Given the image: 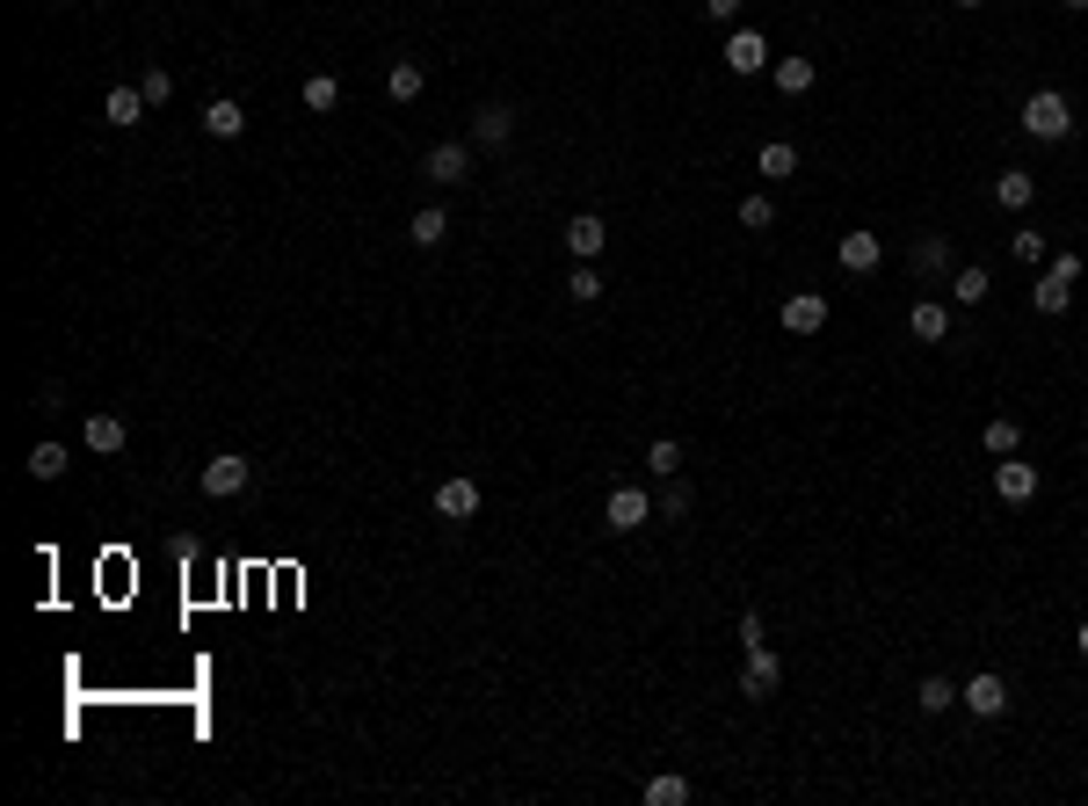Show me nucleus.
<instances>
[{"label":"nucleus","mask_w":1088,"mask_h":806,"mask_svg":"<svg viewBox=\"0 0 1088 806\" xmlns=\"http://www.w3.org/2000/svg\"><path fill=\"white\" fill-rule=\"evenodd\" d=\"M1023 131H1031V139H1045V146L1067 139V131H1074V103H1067L1059 88H1037L1031 103H1023Z\"/></svg>","instance_id":"nucleus-1"},{"label":"nucleus","mask_w":1088,"mask_h":806,"mask_svg":"<svg viewBox=\"0 0 1088 806\" xmlns=\"http://www.w3.org/2000/svg\"><path fill=\"white\" fill-rule=\"evenodd\" d=\"M1074 283H1081V255H1059V262L1031 283V305H1037V313H1067V305H1074Z\"/></svg>","instance_id":"nucleus-2"},{"label":"nucleus","mask_w":1088,"mask_h":806,"mask_svg":"<svg viewBox=\"0 0 1088 806\" xmlns=\"http://www.w3.org/2000/svg\"><path fill=\"white\" fill-rule=\"evenodd\" d=\"M247 480H255V465H247L240 451H218L204 473H196V487H204L211 502H233V494H247Z\"/></svg>","instance_id":"nucleus-3"},{"label":"nucleus","mask_w":1088,"mask_h":806,"mask_svg":"<svg viewBox=\"0 0 1088 806\" xmlns=\"http://www.w3.org/2000/svg\"><path fill=\"white\" fill-rule=\"evenodd\" d=\"M421 175H429V182H443V190H457V182H472V146H457V139L429 146V160H421Z\"/></svg>","instance_id":"nucleus-4"},{"label":"nucleus","mask_w":1088,"mask_h":806,"mask_svg":"<svg viewBox=\"0 0 1088 806\" xmlns=\"http://www.w3.org/2000/svg\"><path fill=\"white\" fill-rule=\"evenodd\" d=\"M435 516H443V524H472V516H480V480L450 473L443 487H435Z\"/></svg>","instance_id":"nucleus-5"},{"label":"nucleus","mask_w":1088,"mask_h":806,"mask_svg":"<svg viewBox=\"0 0 1088 806\" xmlns=\"http://www.w3.org/2000/svg\"><path fill=\"white\" fill-rule=\"evenodd\" d=\"M646 516H654V494H646V487H610V502H603V524L610 530H639Z\"/></svg>","instance_id":"nucleus-6"},{"label":"nucleus","mask_w":1088,"mask_h":806,"mask_svg":"<svg viewBox=\"0 0 1088 806\" xmlns=\"http://www.w3.org/2000/svg\"><path fill=\"white\" fill-rule=\"evenodd\" d=\"M777 320H784V334H820L828 327V299H820V291H791V299L777 305Z\"/></svg>","instance_id":"nucleus-7"},{"label":"nucleus","mask_w":1088,"mask_h":806,"mask_svg":"<svg viewBox=\"0 0 1088 806\" xmlns=\"http://www.w3.org/2000/svg\"><path fill=\"white\" fill-rule=\"evenodd\" d=\"M834 262H842L849 277H871V269L885 262V240L879 233H842V240H834Z\"/></svg>","instance_id":"nucleus-8"},{"label":"nucleus","mask_w":1088,"mask_h":806,"mask_svg":"<svg viewBox=\"0 0 1088 806\" xmlns=\"http://www.w3.org/2000/svg\"><path fill=\"white\" fill-rule=\"evenodd\" d=\"M603 247H610V226L595 218V211H573V218H567V255H573V262H595Z\"/></svg>","instance_id":"nucleus-9"},{"label":"nucleus","mask_w":1088,"mask_h":806,"mask_svg":"<svg viewBox=\"0 0 1088 806\" xmlns=\"http://www.w3.org/2000/svg\"><path fill=\"white\" fill-rule=\"evenodd\" d=\"M994 494L1023 508V502H1031V494H1037V465H1031V458H1016V451H1009L1002 465H994Z\"/></svg>","instance_id":"nucleus-10"},{"label":"nucleus","mask_w":1088,"mask_h":806,"mask_svg":"<svg viewBox=\"0 0 1088 806\" xmlns=\"http://www.w3.org/2000/svg\"><path fill=\"white\" fill-rule=\"evenodd\" d=\"M958 705H966L972 719H1002L1009 712V684H1002V676H972V684L958 690Z\"/></svg>","instance_id":"nucleus-11"},{"label":"nucleus","mask_w":1088,"mask_h":806,"mask_svg":"<svg viewBox=\"0 0 1088 806\" xmlns=\"http://www.w3.org/2000/svg\"><path fill=\"white\" fill-rule=\"evenodd\" d=\"M777 684H784V662L769 647H755L747 668H741V698H777Z\"/></svg>","instance_id":"nucleus-12"},{"label":"nucleus","mask_w":1088,"mask_h":806,"mask_svg":"<svg viewBox=\"0 0 1088 806\" xmlns=\"http://www.w3.org/2000/svg\"><path fill=\"white\" fill-rule=\"evenodd\" d=\"M719 58H725V66H733V73L747 80V73H762V66H769V44H762V30H733Z\"/></svg>","instance_id":"nucleus-13"},{"label":"nucleus","mask_w":1088,"mask_h":806,"mask_svg":"<svg viewBox=\"0 0 1088 806\" xmlns=\"http://www.w3.org/2000/svg\"><path fill=\"white\" fill-rule=\"evenodd\" d=\"M508 139H516L508 103H480V109H472V146H508Z\"/></svg>","instance_id":"nucleus-14"},{"label":"nucleus","mask_w":1088,"mask_h":806,"mask_svg":"<svg viewBox=\"0 0 1088 806\" xmlns=\"http://www.w3.org/2000/svg\"><path fill=\"white\" fill-rule=\"evenodd\" d=\"M80 437H87V451H95V458H117L123 443H131V429H123L117 415H87V429H80Z\"/></svg>","instance_id":"nucleus-15"},{"label":"nucleus","mask_w":1088,"mask_h":806,"mask_svg":"<svg viewBox=\"0 0 1088 806\" xmlns=\"http://www.w3.org/2000/svg\"><path fill=\"white\" fill-rule=\"evenodd\" d=\"M421 88H429L421 58H392V73H385V95H392V103H421Z\"/></svg>","instance_id":"nucleus-16"},{"label":"nucleus","mask_w":1088,"mask_h":806,"mask_svg":"<svg viewBox=\"0 0 1088 806\" xmlns=\"http://www.w3.org/2000/svg\"><path fill=\"white\" fill-rule=\"evenodd\" d=\"M1031 196H1037V175H1031V168H1002V175H994V204L1031 211Z\"/></svg>","instance_id":"nucleus-17"},{"label":"nucleus","mask_w":1088,"mask_h":806,"mask_svg":"<svg viewBox=\"0 0 1088 806\" xmlns=\"http://www.w3.org/2000/svg\"><path fill=\"white\" fill-rule=\"evenodd\" d=\"M146 95L139 88H109V103H103V123H117V131H131V123H146Z\"/></svg>","instance_id":"nucleus-18"},{"label":"nucleus","mask_w":1088,"mask_h":806,"mask_svg":"<svg viewBox=\"0 0 1088 806\" xmlns=\"http://www.w3.org/2000/svg\"><path fill=\"white\" fill-rule=\"evenodd\" d=\"M204 131H211V139H240V131H247V109L233 103V95H218V103L204 109Z\"/></svg>","instance_id":"nucleus-19"},{"label":"nucleus","mask_w":1088,"mask_h":806,"mask_svg":"<svg viewBox=\"0 0 1088 806\" xmlns=\"http://www.w3.org/2000/svg\"><path fill=\"white\" fill-rule=\"evenodd\" d=\"M769 80H777V95H806L812 80H820V66H812V58H777Z\"/></svg>","instance_id":"nucleus-20"},{"label":"nucleus","mask_w":1088,"mask_h":806,"mask_svg":"<svg viewBox=\"0 0 1088 806\" xmlns=\"http://www.w3.org/2000/svg\"><path fill=\"white\" fill-rule=\"evenodd\" d=\"M907 327H915V342H944L950 334V313L936 299H915V313H907Z\"/></svg>","instance_id":"nucleus-21"},{"label":"nucleus","mask_w":1088,"mask_h":806,"mask_svg":"<svg viewBox=\"0 0 1088 806\" xmlns=\"http://www.w3.org/2000/svg\"><path fill=\"white\" fill-rule=\"evenodd\" d=\"M755 168H762V175H769V182H791V175H798V146L769 139V146H762V153H755Z\"/></svg>","instance_id":"nucleus-22"},{"label":"nucleus","mask_w":1088,"mask_h":806,"mask_svg":"<svg viewBox=\"0 0 1088 806\" xmlns=\"http://www.w3.org/2000/svg\"><path fill=\"white\" fill-rule=\"evenodd\" d=\"M987 291H994V277H987L980 262H972V269H950V299H958V305H980Z\"/></svg>","instance_id":"nucleus-23"},{"label":"nucleus","mask_w":1088,"mask_h":806,"mask_svg":"<svg viewBox=\"0 0 1088 806\" xmlns=\"http://www.w3.org/2000/svg\"><path fill=\"white\" fill-rule=\"evenodd\" d=\"M682 799H690V777H682V771L646 777V806H682Z\"/></svg>","instance_id":"nucleus-24"},{"label":"nucleus","mask_w":1088,"mask_h":806,"mask_svg":"<svg viewBox=\"0 0 1088 806\" xmlns=\"http://www.w3.org/2000/svg\"><path fill=\"white\" fill-rule=\"evenodd\" d=\"M443 233H450V218H443V211H414V218H407V240H414V247H443Z\"/></svg>","instance_id":"nucleus-25"},{"label":"nucleus","mask_w":1088,"mask_h":806,"mask_svg":"<svg viewBox=\"0 0 1088 806\" xmlns=\"http://www.w3.org/2000/svg\"><path fill=\"white\" fill-rule=\"evenodd\" d=\"M915 705H922V712H950V705H958V684H950V676H922Z\"/></svg>","instance_id":"nucleus-26"},{"label":"nucleus","mask_w":1088,"mask_h":806,"mask_svg":"<svg viewBox=\"0 0 1088 806\" xmlns=\"http://www.w3.org/2000/svg\"><path fill=\"white\" fill-rule=\"evenodd\" d=\"M980 443H987V451H994V458H1009V451H1023V429H1016V421H1009V415H994V421H987V429H980Z\"/></svg>","instance_id":"nucleus-27"},{"label":"nucleus","mask_w":1088,"mask_h":806,"mask_svg":"<svg viewBox=\"0 0 1088 806\" xmlns=\"http://www.w3.org/2000/svg\"><path fill=\"white\" fill-rule=\"evenodd\" d=\"M646 473L675 480V473H682V443H675V437H654V451H646Z\"/></svg>","instance_id":"nucleus-28"},{"label":"nucleus","mask_w":1088,"mask_h":806,"mask_svg":"<svg viewBox=\"0 0 1088 806\" xmlns=\"http://www.w3.org/2000/svg\"><path fill=\"white\" fill-rule=\"evenodd\" d=\"M66 473V443H36L30 451V480H58Z\"/></svg>","instance_id":"nucleus-29"},{"label":"nucleus","mask_w":1088,"mask_h":806,"mask_svg":"<svg viewBox=\"0 0 1088 806\" xmlns=\"http://www.w3.org/2000/svg\"><path fill=\"white\" fill-rule=\"evenodd\" d=\"M603 291H610V283L595 277V269H588V262H581V269H573V277H567V299H573V305H595V299H603Z\"/></svg>","instance_id":"nucleus-30"},{"label":"nucleus","mask_w":1088,"mask_h":806,"mask_svg":"<svg viewBox=\"0 0 1088 806\" xmlns=\"http://www.w3.org/2000/svg\"><path fill=\"white\" fill-rule=\"evenodd\" d=\"M915 269H922V277H944V269H950V247H944V233H929V240L915 247Z\"/></svg>","instance_id":"nucleus-31"},{"label":"nucleus","mask_w":1088,"mask_h":806,"mask_svg":"<svg viewBox=\"0 0 1088 806\" xmlns=\"http://www.w3.org/2000/svg\"><path fill=\"white\" fill-rule=\"evenodd\" d=\"M741 226L747 233H769V226H777V204H769V196H741Z\"/></svg>","instance_id":"nucleus-32"},{"label":"nucleus","mask_w":1088,"mask_h":806,"mask_svg":"<svg viewBox=\"0 0 1088 806\" xmlns=\"http://www.w3.org/2000/svg\"><path fill=\"white\" fill-rule=\"evenodd\" d=\"M1009 255H1016L1023 269H1037V262H1045V233H1031V226H1023V233H1009Z\"/></svg>","instance_id":"nucleus-33"},{"label":"nucleus","mask_w":1088,"mask_h":806,"mask_svg":"<svg viewBox=\"0 0 1088 806\" xmlns=\"http://www.w3.org/2000/svg\"><path fill=\"white\" fill-rule=\"evenodd\" d=\"M342 103V80H334V73H312L305 80V109H334Z\"/></svg>","instance_id":"nucleus-34"},{"label":"nucleus","mask_w":1088,"mask_h":806,"mask_svg":"<svg viewBox=\"0 0 1088 806\" xmlns=\"http://www.w3.org/2000/svg\"><path fill=\"white\" fill-rule=\"evenodd\" d=\"M139 95H146V103H153V109H168V103H174V80H168V73L153 66V73H146V80H139Z\"/></svg>","instance_id":"nucleus-35"},{"label":"nucleus","mask_w":1088,"mask_h":806,"mask_svg":"<svg viewBox=\"0 0 1088 806\" xmlns=\"http://www.w3.org/2000/svg\"><path fill=\"white\" fill-rule=\"evenodd\" d=\"M682 508H690V480L675 473V480H668V494H660V516H682Z\"/></svg>","instance_id":"nucleus-36"},{"label":"nucleus","mask_w":1088,"mask_h":806,"mask_svg":"<svg viewBox=\"0 0 1088 806\" xmlns=\"http://www.w3.org/2000/svg\"><path fill=\"white\" fill-rule=\"evenodd\" d=\"M762 647V611H741V654Z\"/></svg>","instance_id":"nucleus-37"},{"label":"nucleus","mask_w":1088,"mask_h":806,"mask_svg":"<svg viewBox=\"0 0 1088 806\" xmlns=\"http://www.w3.org/2000/svg\"><path fill=\"white\" fill-rule=\"evenodd\" d=\"M704 15L711 22H741V0H704Z\"/></svg>","instance_id":"nucleus-38"},{"label":"nucleus","mask_w":1088,"mask_h":806,"mask_svg":"<svg viewBox=\"0 0 1088 806\" xmlns=\"http://www.w3.org/2000/svg\"><path fill=\"white\" fill-rule=\"evenodd\" d=\"M1074 647H1081V654H1088V617H1081V632H1074Z\"/></svg>","instance_id":"nucleus-39"},{"label":"nucleus","mask_w":1088,"mask_h":806,"mask_svg":"<svg viewBox=\"0 0 1088 806\" xmlns=\"http://www.w3.org/2000/svg\"><path fill=\"white\" fill-rule=\"evenodd\" d=\"M1059 8H1088V0H1059Z\"/></svg>","instance_id":"nucleus-40"},{"label":"nucleus","mask_w":1088,"mask_h":806,"mask_svg":"<svg viewBox=\"0 0 1088 806\" xmlns=\"http://www.w3.org/2000/svg\"><path fill=\"white\" fill-rule=\"evenodd\" d=\"M958 8H980V0H958Z\"/></svg>","instance_id":"nucleus-41"}]
</instances>
